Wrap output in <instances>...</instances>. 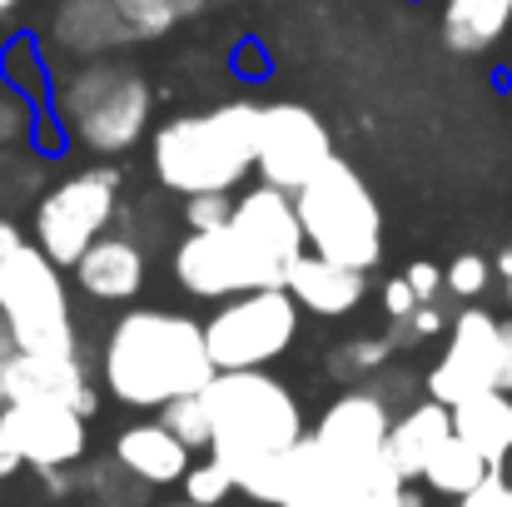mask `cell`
I'll return each mask as SVG.
<instances>
[{
	"label": "cell",
	"mask_w": 512,
	"mask_h": 507,
	"mask_svg": "<svg viewBox=\"0 0 512 507\" xmlns=\"http://www.w3.org/2000/svg\"><path fill=\"white\" fill-rule=\"evenodd\" d=\"M105 388L130 408H165L174 398L199 393L214 378L204 324L170 309H130L100 353Z\"/></svg>",
	"instance_id": "cell-1"
},
{
	"label": "cell",
	"mask_w": 512,
	"mask_h": 507,
	"mask_svg": "<svg viewBox=\"0 0 512 507\" xmlns=\"http://www.w3.org/2000/svg\"><path fill=\"white\" fill-rule=\"evenodd\" d=\"M199 398L209 413V458L224 463L234 478L289 453L304 438V413L269 368L214 373Z\"/></svg>",
	"instance_id": "cell-2"
},
{
	"label": "cell",
	"mask_w": 512,
	"mask_h": 507,
	"mask_svg": "<svg viewBox=\"0 0 512 507\" xmlns=\"http://www.w3.org/2000/svg\"><path fill=\"white\" fill-rule=\"evenodd\" d=\"M254 140H259V105L229 100V105H214L204 115L170 120L155 135L150 160H155L160 184L184 199L229 194L254 169Z\"/></svg>",
	"instance_id": "cell-3"
},
{
	"label": "cell",
	"mask_w": 512,
	"mask_h": 507,
	"mask_svg": "<svg viewBox=\"0 0 512 507\" xmlns=\"http://www.w3.org/2000/svg\"><path fill=\"white\" fill-rule=\"evenodd\" d=\"M150 80L130 60H80L55 85V115L70 140H80L90 155H125L150 130Z\"/></svg>",
	"instance_id": "cell-4"
},
{
	"label": "cell",
	"mask_w": 512,
	"mask_h": 507,
	"mask_svg": "<svg viewBox=\"0 0 512 507\" xmlns=\"http://www.w3.org/2000/svg\"><path fill=\"white\" fill-rule=\"evenodd\" d=\"M294 214H299L309 254L348 264V269H363V274L378 264V254H383L378 199L368 194V184L343 165L339 155L294 194Z\"/></svg>",
	"instance_id": "cell-5"
},
{
	"label": "cell",
	"mask_w": 512,
	"mask_h": 507,
	"mask_svg": "<svg viewBox=\"0 0 512 507\" xmlns=\"http://www.w3.org/2000/svg\"><path fill=\"white\" fill-rule=\"evenodd\" d=\"M0 324L10 338V353H45V358L80 353L65 279L35 244H15L0 259Z\"/></svg>",
	"instance_id": "cell-6"
},
{
	"label": "cell",
	"mask_w": 512,
	"mask_h": 507,
	"mask_svg": "<svg viewBox=\"0 0 512 507\" xmlns=\"http://www.w3.org/2000/svg\"><path fill=\"white\" fill-rule=\"evenodd\" d=\"M224 239H229V254L254 289H284L294 259L304 254V229H299V214H294V194L284 189H249L244 199H234V214L224 224Z\"/></svg>",
	"instance_id": "cell-7"
},
{
	"label": "cell",
	"mask_w": 512,
	"mask_h": 507,
	"mask_svg": "<svg viewBox=\"0 0 512 507\" xmlns=\"http://www.w3.org/2000/svg\"><path fill=\"white\" fill-rule=\"evenodd\" d=\"M299 334V304L284 289H254L239 299H224V309L204 324V348L214 373L239 368H269L289 353Z\"/></svg>",
	"instance_id": "cell-8"
},
{
	"label": "cell",
	"mask_w": 512,
	"mask_h": 507,
	"mask_svg": "<svg viewBox=\"0 0 512 507\" xmlns=\"http://www.w3.org/2000/svg\"><path fill=\"white\" fill-rule=\"evenodd\" d=\"M120 209V174L115 169H80L60 179L35 209V249L55 269H75V259L105 239Z\"/></svg>",
	"instance_id": "cell-9"
},
{
	"label": "cell",
	"mask_w": 512,
	"mask_h": 507,
	"mask_svg": "<svg viewBox=\"0 0 512 507\" xmlns=\"http://www.w3.org/2000/svg\"><path fill=\"white\" fill-rule=\"evenodd\" d=\"M334 160V140L324 120L304 105H259V140H254V169L269 189L299 194L319 169Z\"/></svg>",
	"instance_id": "cell-10"
},
{
	"label": "cell",
	"mask_w": 512,
	"mask_h": 507,
	"mask_svg": "<svg viewBox=\"0 0 512 507\" xmlns=\"http://www.w3.org/2000/svg\"><path fill=\"white\" fill-rule=\"evenodd\" d=\"M498 334H503V324L493 314L463 309L448 324V348H443V358L428 373V398L453 408V403H463L473 393L498 388Z\"/></svg>",
	"instance_id": "cell-11"
},
{
	"label": "cell",
	"mask_w": 512,
	"mask_h": 507,
	"mask_svg": "<svg viewBox=\"0 0 512 507\" xmlns=\"http://www.w3.org/2000/svg\"><path fill=\"white\" fill-rule=\"evenodd\" d=\"M388 423H393V408L378 393L348 388L324 408L309 443L329 468H368V463L388 458Z\"/></svg>",
	"instance_id": "cell-12"
},
{
	"label": "cell",
	"mask_w": 512,
	"mask_h": 507,
	"mask_svg": "<svg viewBox=\"0 0 512 507\" xmlns=\"http://www.w3.org/2000/svg\"><path fill=\"white\" fill-rule=\"evenodd\" d=\"M0 433L15 443L20 463H30L35 473L45 468H70L85 458V418L75 408L60 403H5L0 408Z\"/></svg>",
	"instance_id": "cell-13"
},
{
	"label": "cell",
	"mask_w": 512,
	"mask_h": 507,
	"mask_svg": "<svg viewBox=\"0 0 512 507\" xmlns=\"http://www.w3.org/2000/svg\"><path fill=\"white\" fill-rule=\"evenodd\" d=\"M5 403H60L80 418L95 413L90 373L75 358H45V353H5Z\"/></svg>",
	"instance_id": "cell-14"
},
{
	"label": "cell",
	"mask_w": 512,
	"mask_h": 507,
	"mask_svg": "<svg viewBox=\"0 0 512 507\" xmlns=\"http://www.w3.org/2000/svg\"><path fill=\"white\" fill-rule=\"evenodd\" d=\"M130 40L135 30L110 0H60L50 15V45L70 60H105Z\"/></svg>",
	"instance_id": "cell-15"
},
{
	"label": "cell",
	"mask_w": 512,
	"mask_h": 507,
	"mask_svg": "<svg viewBox=\"0 0 512 507\" xmlns=\"http://www.w3.org/2000/svg\"><path fill=\"white\" fill-rule=\"evenodd\" d=\"M284 294L299 304V314H319V319H343L348 309L363 304L368 294V274L363 269H348V264H334V259H319V254H299L289 279H284Z\"/></svg>",
	"instance_id": "cell-16"
},
{
	"label": "cell",
	"mask_w": 512,
	"mask_h": 507,
	"mask_svg": "<svg viewBox=\"0 0 512 507\" xmlns=\"http://www.w3.org/2000/svg\"><path fill=\"white\" fill-rule=\"evenodd\" d=\"M75 284H80L90 299H100V304H125V299H135L140 284H145V254H140V244L125 239V234L95 239V244L75 259Z\"/></svg>",
	"instance_id": "cell-17"
},
{
	"label": "cell",
	"mask_w": 512,
	"mask_h": 507,
	"mask_svg": "<svg viewBox=\"0 0 512 507\" xmlns=\"http://www.w3.org/2000/svg\"><path fill=\"white\" fill-rule=\"evenodd\" d=\"M448 438H453V413H448L443 403H433V398L408 403V408L393 413V423H388V463L398 468L403 483H413V478L428 473V463L438 458V448H443Z\"/></svg>",
	"instance_id": "cell-18"
},
{
	"label": "cell",
	"mask_w": 512,
	"mask_h": 507,
	"mask_svg": "<svg viewBox=\"0 0 512 507\" xmlns=\"http://www.w3.org/2000/svg\"><path fill=\"white\" fill-rule=\"evenodd\" d=\"M115 463L145 488H170V483H179L189 473V448L160 423H135V428L120 433Z\"/></svg>",
	"instance_id": "cell-19"
},
{
	"label": "cell",
	"mask_w": 512,
	"mask_h": 507,
	"mask_svg": "<svg viewBox=\"0 0 512 507\" xmlns=\"http://www.w3.org/2000/svg\"><path fill=\"white\" fill-rule=\"evenodd\" d=\"M453 413V438H463L488 468H503L512 453V393H473L448 408Z\"/></svg>",
	"instance_id": "cell-20"
},
{
	"label": "cell",
	"mask_w": 512,
	"mask_h": 507,
	"mask_svg": "<svg viewBox=\"0 0 512 507\" xmlns=\"http://www.w3.org/2000/svg\"><path fill=\"white\" fill-rule=\"evenodd\" d=\"M512 30V0H443V40L458 55H483Z\"/></svg>",
	"instance_id": "cell-21"
},
{
	"label": "cell",
	"mask_w": 512,
	"mask_h": 507,
	"mask_svg": "<svg viewBox=\"0 0 512 507\" xmlns=\"http://www.w3.org/2000/svg\"><path fill=\"white\" fill-rule=\"evenodd\" d=\"M493 468L463 443V438H448L443 448H438V458L428 463V473H423V483L433 488V493H443V498H463V493H473L483 478H488Z\"/></svg>",
	"instance_id": "cell-22"
},
{
	"label": "cell",
	"mask_w": 512,
	"mask_h": 507,
	"mask_svg": "<svg viewBox=\"0 0 512 507\" xmlns=\"http://www.w3.org/2000/svg\"><path fill=\"white\" fill-rule=\"evenodd\" d=\"M179 488H184V503L189 507H224L229 503V493H239L234 488V473L224 468V463H189V473L179 478Z\"/></svg>",
	"instance_id": "cell-23"
},
{
	"label": "cell",
	"mask_w": 512,
	"mask_h": 507,
	"mask_svg": "<svg viewBox=\"0 0 512 507\" xmlns=\"http://www.w3.org/2000/svg\"><path fill=\"white\" fill-rule=\"evenodd\" d=\"M0 70H5V90H15L25 100H40L45 95V65H40V50L30 40H15L0 55Z\"/></svg>",
	"instance_id": "cell-24"
},
{
	"label": "cell",
	"mask_w": 512,
	"mask_h": 507,
	"mask_svg": "<svg viewBox=\"0 0 512 507\" xmlns=\"http://www.w3.org/2000/svg\"><path fill=\"white\" fill-rule=\"evenodd\" d=\"M160 428H170L189 453H194V448H209V413H204V398L189 393V398L165 403V408H160Z\"/></svg>",
	"instance_id": "cell-25"
},
{
	"label": "cell",
	"mask_w": 512,
	"mask_h": 507,
	"mask_svg": "<svg viewBox=\"0 0 512 507\" xmlns=\"http://www.w3.org/2000/svg\"><path fill=\"white\" fill-rule=\"evenodd\" d=\"M110 5L125 15V25L135 30V40H160V35H170L174 25H179L174 0H110Z\"/></svg>",
	"instance_id": "cell-26"
},
{
	"label": "cell",
	"mask_w": 512,
	"mask_h": 507,
	"mask_svg": "<svg viewBox=\"0 0 512 507\" xmlns=\"http://www.w3.org/2000/svg\"><path fill=\"white\" fill-rule=\"evenodd\" d=\"M388 358H393V338H353V343H339L329 368H334V378H368Z\"/></svg>",
	"instance_id": "cell-27"
},
{
	"label": "cell",
	"mask_w": 512,
	"mask_h": 507,
	"mask_svg": "<svg viewBox=\"0 0 512 507\" xmlns=\"http://www.w3.org/2000/svg\"><path fill=\"white\" fill-rule=\"evenodd\" d=\"M85 488H90V498H95L100 507H140V498H145V483H135L120 463H100V468H90Z\"/></svg>",
	"instance_id": "cell-28"
},
{
	"label": "cell",
	"mask_w": 512,
	"mask_h": 507,
	"mask_svg": "<svg viewBox=\"0 0 512 507\" xmlns=\"http://www.w3.org/2000/svg\"><path fill=\"white\" fill-rule=\"evenodd\" d=\"M488 279H493V264L488 259H478V254H458L448 269H443V289L453 294V299H478L483 289H488Z\"/></svg>",
	"instance_id": "cell-29"
},
{
	"label": "cell",
	"mask_w": 512,
	"mask_h": 507,
	"mask_svg": "<svg viewBox=\"0 0 512 507\" xmlns=\"http://www.w3.org/2000/svg\"><path fill=\"white\" fill-rule=\"evenodd\" d=\"M229 214H234V199H229V194H194V199H184V229H189V234L224 229Z\"/></svg>",
	"instance_id": "cell-30"
},
{
	"label": "cell",
	"mask_w": 512,
	"mask_h": 507,
	"mask_svg": "<svg viewBox=\"0 0 512 507\" xmlns=\"http://www.w3.org/2000/svg\"><path fill=\"white\" fill-rule=\"evenodd\" d=\"M443 329H448L443 309H438V304H418L403 324L388 329V338H393V348H408V343H428V338H438Z\"/></svg>",
	"instance_id": "cell-31"
},
{
	"label": "cell",
	"mask_w": 512,
	"mask_h": 507,
	"mask_svg": "<svg viewBox=\"0 0 512 507\" xmlns=\"http://www.w3.org/2000/svg\"><path fill=\"white\" fill-rule=\"evenodd\" d=\"M25 130H30V100L0 85V145H10V140H20Z\"/></svg>",
	"instance_id": "cell-32"
},
{
	"label": "cell",
	"mask_w": 512,
	"mask_h": 507,
	"mask_svg": "<svg viewBox=\"0 0 512 507\" xmlns=\"http://www.w3.org/2000/svg\"><path fill=\"white\" fill-rule=\"evenodd\" d=\"M458 507H512V483L498 473V468H493V473H488L473 493H463V498H458Z\"/></svg>",
	"instance_id": "cell-33"
},
{
	"label": "cell",
	"mask_w": 512,
	"mask_h": 507,
	"mask_svg": "<svg viewBox=\"0 0 512 507\" xmlns=\"http://www.w3.org/2000/svg\"><path fill=\"white\" fill-rule=\"evenodd\" d=\"M403 279H408V289L418 294V304H438V294H443V269H438V264H428V259H423V264H408Z\"/></svg>",
	"instance_id": "cell-34"
},
{
	"label": "cell",
	"mask_w": 512,
	"mask_h": 507,
	"mask_svg": "<svg viewBox=\"0 0 512 507\" xmlns=\"http://www.w3.org/2000/svg\"><path fill=\"white\" fill-rule=\"evenodd\" d=\"M413 309H418V294L408 289V279H388L383 284V314H388V324H403Z\"/></svg>",
	"instance_id": "cell-35"
},
{
	"label": "cell",
	"mask_w": 512,
	"mask_h": 507,
	"mask_svg": "<svg viewBox=\"0 0 512 507\" xmlns=\"http://www.w3.org/2000/svg\"><path fill=\"white\" fill-rule=\"evenodd\" d=\"M498 393H512V324L498 334Z\"/></svg>",
	"instance_id": "cell-36"
},
{
	"label": "cell",
	"mask_w": 512,
	"mask_h": 507,
	"mask_svg": "<svg viewBox=\"0 0 512 507\" xmlns=\"http://www.w3.org/2000/svg\"><path fill=\"white\" fill-rule=\"evenodd\" d=\"M20 468H25V463H20V453H15V443H10V438L0 433V483H5V478H15Z\"/></svg>",
	"instance_id": "cell-37"
},
{
	"label": "cell",
	"mask_w": 512,
	"mask_h": 507,
	"mask_svg": "<svg viewBox=\"0 0 512 507\" xmlns=\"http://www.w3.org/2000/svg\"><path fill=\"white\" fill-rule=\"evenodd\" d=\"M15 244H25V239H20V229H15L10 219H0V259H5V254H10Z\"/></svg>",
	"instance_id": "cell-38"
},
{
	"label": "cell",
	"mask_w": 512,
	"mask_h": 507,
	"mask_svg": "<svg viewBox=\"0 0 512 507\" xmlns=\"http://www.w3.org/2000/svg\"><path fill=\"white\" fill-rule=\"evenodd\" d=\"M209 0H174V10H179V20H189V15H199Z\"/></svg>",
	"instance_id": "cell-39"
},
{
	"label": "cell",
	"mask_w": 512,
	"mask_h": 507,
	"mask_svg": "<svg viewBox=\"0 0 512 507\" xmlns=\"http://www.w3.org/2000/svg\"><path fill=\"white\" fill-rule=\"evenodd\" d=\"M498 274H503V284H508V304H512V249L498 259Z\"/></svg>",
	"instance_id": "cell-40"
},
{
	"label": "cell",
	"mask_w": 512,
	"mask_h": 507,
	"mask_svg": "<svg viewBox=\"0 0 512 507\" xmlns=\"http://www.w3.org/2000/svg\"><path fill=\"white\" fill-rule=\"evenodd\" d=\"M15 10H20V0H0V20H5V15H15Z\"/></svg>",
	"instance_id": "cell-41"
},
{
	"label": "cell",
	"mask_w": 512,
	"mask_h": 507,
	"mask_svg": "<svg viewBox=\"0 0 512 507\" xmlns=\"http://www.w3.org/2000/svg\"><path fill=\"white\" fill-rule=\"evenodd\" d=\"M0 408H5V353H0Z\"/></svg>",
	"instance_id": "cell-42"
},
{
	"label": "cell",
	"mask_w": 512,
	"mask_h": 507,
	"mask_svg": "<svg viewBox=\"0 0 512 507\" xmlns=\"http://www.w3.org/2000/svg\"><path fill=\"white\" fill-rule=\"evenodd\" d=\"M0 353H10V338H5V324H0Z\"/></svg>",
	"instance_id": "cell-43"
},
{
	"label": "cell",
	"mask_w": 512,
	"mask_h": 507,
	"mask_svg": "<svg viewBox=\"0 0 512 507\" xmlns=\"http://www.w3.org/2000/svg\"><path fill=\"white\" fill-rule=\"evenodd\" d=\"M179 507H189V503H179Z\"/></svg>",
	"instance_id": "cell-44"
}]
</instances>
